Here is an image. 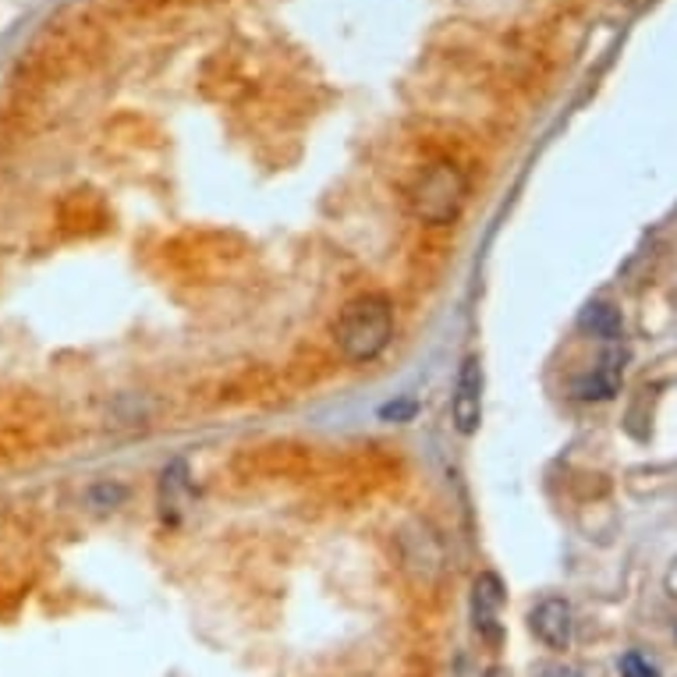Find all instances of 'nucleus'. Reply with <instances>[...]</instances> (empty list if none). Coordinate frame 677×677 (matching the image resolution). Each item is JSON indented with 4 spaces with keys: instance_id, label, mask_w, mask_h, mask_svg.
I'll use <instances>...</instances> for the list:
<instances>
[{
    "instance_id": "11",
    "label": "nucleus",
    "mask_w": 677,
    "mask_h": 677,
    "mask_svg": "<svg viewBox=\"0 0 677 677\" xmlns=\"http://www.w3.org/2000/svg\"><path fill=\"white\" fill-rule=\"evenodd\" d=\"M543 677H581V674L575 667H546Z\"/></svg>"
},
{
    "instance_id": "12",
    "label": "nucleus",
    "mask_w": 677,
    "mask_h": 677,
    "mask_svg": "<svg viewBox=\"0 0 677 677\" xmlns=\"http://www.w3.org/2000/svg\"><path fill=\"white\" fill-rule=\"evenodd\" d=\"M486 677H511V670H503V667H493V670L486 674Z\"/></svg>"
},
{
    "instance_id": "6",
    "label": "nucleus",
    "mask_w": 677,
    "mask_h": 677,
    "mask_svg": "<svg viewBox=\"0 0 677 677\" xmlns=\"http://www.w3.org/2000/svg\"><path fill=\"white\" fill-rule=\"evenodd\" d=\"M621 376H624V355L610 352V355H603V362L592 373L578 376V380L571 384V393L581 401H607V398L618 393Z\"/></svg>"
},
{
    "instance_id": "4",
    "label": "nucleus",
    "mask_w": 677,
    "mask_h": 677,
    "mask_svg": "<svg viewBox=\"0 0 677 677\" xmlns=\"http://www.w3.org/2000/svg\"><path fill=\"white\" fill-rule=\"evenodd\" d=\"M500 610H503V586L493 571H482L471 586V628L476 635L490 645H500L503 639V624H500Z\"/></svg>"
},
{
    "instance_id": "2",
    "label": "nucleus",
    "mask_w": 677,
    "mask_h": 677,
    "mask_svg": "<svg viewBox=\"0 0 677 677\" xmlns=\"http://www.w3.org/2000/svg\"><path fill=\"white\" fill-rule=\"evenodd\" d=\"M468 202V178L458 164L436 160L419 170V178L408 188V207L430 227L454 224Z\"/></svg>"
},
{
    "instance_id": "7",
    "label": "nucleus",
    "mask_w": 677,
    "mask_h": 677,
    "mask_svg": "<svg viewBox=\"0 0 677 677\" xmlns=\"http://www.w3.org/2000/svg\"><path fill=\"white\" fill-rule=\"evenodd\" d=\"M578 326L586 330V334H592V337L613 341V337H621L624 320H621V312L613 309L610 302H592V306H586V312L578 317Z\"/></svg>"
},
{
    "instance_id": "1",
    "label": "nucleus",
    "mask_w": 677,
    "mask_h": 677,
    "mask_svg": "<svg viewBox=\"0 0 677 677\" xmlns=\"http://www.w3.org/2000/svg\"><path fill=\"white\" fill-rule=\"evenodd\" d=\"M390 334H393V309L384 295L352 298L334 323L337 352L348 362H355V366L380 358L390 344Z\"/></svg>"
},
{
    "instance_id": "9",
    "label": "nucleus",
    "mask_w": 677,
    "mask_h": 677,
    "mask_svg": "<svg viewBox=\"0 0 677 677\" xmlns=\"http://www.w3.org/2000/svg\"><path fill=\"white\" fill-rule=\"evenodd\" d=\"M621 677H659V670L642 653H624L621 656Z\"/></svg>"
},
{
    "instance_id": "5",
    "label": "nucleus",
    "mask_w": 677,
    "mask_h": 677,
    "mask_svg": "<svg viewBox=\"0 0 677 677\" xmlns=\"http://www.w3.org/2000/svg\"><path fill=\"white\" fill-rule=\"evenodd\" d=\"M571 624H575L571 603L561 600V596H546V600H540L529 613L532 635L540 639L546 650H557V653H564L571 645Z\"/></svg>"
},
{
    "instance_id": "3",
    "label": "nucleus",
    "mask_w": 677,
    "mask_h": 677,
    "mask_svg": "<svg viewBox=\"0 0 677 677\" xmlns=\"http://www.w3.org/2000/svg\"><path fill=\"white\" fill-rule=\"evenodd\" d=\"M451 419H454V430H458L462 436H471L479 430V422H482V362H479V355H468L462 362L458 387H454V398H451Z\"/></svg>"
},
{
    "instance_id": "10",
    "label": "nucleus",
    "mask_w": 677,
    "mask_h": 677,
    "mask_svg": "<svg viewBox=\"0 0 677 677\" xmlns=\"http://www.w3.org/2000/svg\"><path fill=\"white\" fill-rule=\"evenodd\" d=\"M380 415L390 419V422H408V419L415 415V401H412V398H404V401H398V404H387Z\"/></svg>"
},
{
    "instance_id": "8",
    "label": "nucleus",
    "mask_w": 677,
    "mask_h": 677,
    "mask_svg": "<svg viewBox=\"0 0 677 677\" xmlns=\"http://www.w3.org/2000/svg\"><path fill=\"white\" fill-rule=\"evenodd\" d=\"M188 490H192V486H188V468H185V462L167 465V468H164V482H160V508H164V514L175 518V514L181 511V503L188 500Z\"/></svg>"
}]
</instances>
